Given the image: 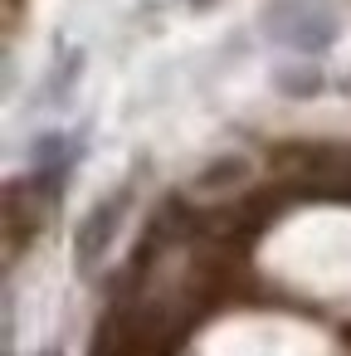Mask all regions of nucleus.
Here are the masks:
<instances>
[{
  "label": "nucleus",
  "instance_id": "nucleus-1",
  "mask_svg": "<svg viewBox=\"0 0 351 356\" xmlns=\"http://www.w3.org/2000/svg\"><path fill=\"white\" fill-rule=\"evenodd\" d=\"M122 195H113V200H103V205H93L88 210V220L79 225V239H74V259H79V268L83 273H93V264L108 254V244H113V234H117V220H122Z\"/></svg>",
  "mask_w": 351,
  "mask_h": 356
},
{
  "label": "nucleus",
  "instance_id": "nucleus-2",
  "mask_svg": "<svg viewBox=\"0 0 351 356\" xmlns=\"http://www.w3.org/2000/svg\"><path fill=\"white\" fill-rule=\"evenodd\" d=\"M195 6H205V0H195Z\"/></svg>",
  "mask_w": 351,
  "mask_h": 356
}]
</instances>
